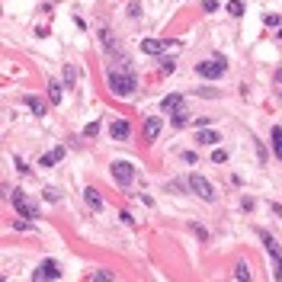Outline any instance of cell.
<instances>
[{"mask_svg":"<svg viewBox=\"0 0 282 282\" xmlns=\"http://www.w3.org/2000/svg\"><path fill=\"white\" fill-rule=\"evenodd\" d=\"M112 180H116L122 189L131 186V180H135V167H131L128 161H116V164H112Z\"/></svg>","mask_w":282,"mask_h":282,"instance_id":"obj_4","label":"cell"},{"mask_svg":"<svg viewBox=\"0 0 282 282\" xmlns=\"http://www.w3.org/2000/svg\"><path fill=\"white\" fill-rule=\"evenodd\" d=\"M228 13H231V16H244V4H241V0H231V4H228Z\"/></svg>","mask_w":282,"mask_h":282,"instance_id":"obj_21","label":"cell"},{"mask_svg":"<svg viewBox=\"0 0 282 282\" xmlns=\"http://www.w3.org/2000/svg\"><path fill=\"white\" fill-rule=\"evenodd\" d=\"M192 125H196V128H205V125H208V116H202V119H192Z\"/></svg>","mask_w":282,"mask_h":282,"instance_id":"obj_31","label":"cell"},{"mask_svg":"<svg viewBox=\"0 0 282 282\" xmlns=\"http://www.w3.org/2000/svg\"><path fill=\"white\" fill-rule=\"evenodd\" d=\"M32 282H55V279L48 276V269H45V266H39V269L32 272Z\"/></svg>","mask_w":282,"mask_h":282,"instance_id":"obj_19","label":"cell"},{"mask_svg":"<svg viewBox=\"0 0 282 282\" xmlns=\"http://www.w3.org/2000/svg\"><path fill=\"white\" fill-rule=\"evenodd\" d=\"M234 276H237V282H253L250 266H247V263H237V266H234Z\"/></svg>","mask_w":282,"mask_h":282,"instance_id":"obj_16","label":"cell"},{"mask_svg":"<svg viewBox=\"0 0 282 282\" xmlns=\"http://www.w3.org/2000/svg\"><path fill=\"white\" fill-rule=\"evenodd\" d=\"M93 282H112V272H109V269H96Z\"/></svg>","mask_w":282,"mask_h":282,"instance_id":"obj_23","label":"cell"},{"mask_svg":"<svg viewBox=\"0 0 282 282\" xmlns=\"http://www.w3.org/2000/svg\"><path fill=\"white\" fill-rule=\"evenodd\" d=\"M84 135L87 138H96V135H100V122H90V125L84 128Z\"/></svg>","mask_w":282,"mask_h":282,"instance_id":"obj_24","label":"cell"},{"mask_svg":"<svg viewBox=\"0 0 282 282\" xmlns=\"http://www.w3.org/2000/svg\"><path fill=\"white\" fill-rule=\"evenodd\" d=\"M157 135H161V119H157V116H148V119H145V138L154 141Z\"/></svg>","mask_w":282,"mask_h":282,"instance_id":"obj_8","label":"cell"},{"mask_svg":"<svg viewBox=\"0 0 282 282\" xmlns=\"http://www.w3.org/2000/svg\"><path fill=\"white\" fill-rule=\"evenodd\" d=\"M189 122H192V119H189V112H183V109L170 112V125H173V128H186Z\"/></svg>","mask_w":282,"mask_h":282,"instance_id":"obj_11","label":"cell"},{"mask_svg":"<svg viewBox=\"0 0 282 282\" xmlns=\"http://www.w3.org/2000/svg\"><path fill=\"white\" fill-rule=\"evenodd\" d=\"M212 161H215V164H225V161H228V151H222V148H215V154H212Z\"/></svg>","mask_w":282,"mask_h":282,"instance_id":"obj_26","label":"cell"},{"mask_svg":"<svg viewBox=\"0 0 282 282\" xmlns=\"http://www.w3.org/2000/svg\"><path fill=\"white\" fill-rule=\"evenodd\" d=\"M42 196H45V202H58V199H61V196H58V189H45Z\"/></svg>","mask_w":282,"mask_h":282,"instance_id":"obj_28","label":"cell"},{"mask_svg":"<svg viewBox=\"0 0 282 282\" xmlns=\"http://www.w3.org/2000/svg\"><path fill=\"white\" fill-rule=\"evenodd\" d=\"M241 208H244V212H250V208H253V199H250V196H244V202H241Z\"/></svg>","mask_w":282,"mask_h":282,"instance_id":"obj_32","label":"cell"},{"mask_svg":"<svg viewBox=\"0 0 282 282\" xmlns=\"http://www.w3.org/2000/svg\"><path fill=\"white\" fill-rule=\"evenodd\" d=\"M16 170H20L23 176H29V167H26V164H23V157H16Z\"/></svg>","mask_w":282,"mask_h":282,"instance_id":"obj_29","label":"cell"},{"mask_svg":"<svg viewBox=\"0 0 282 282\" xmlns=\"http://www.w3.org/2000/svg\"><path fill=\"white\" fill-rule=\"evenodd\" d=\"M23 103L29 106V109L35 112V116H45V103H42L39 96H23Z\"/></svg>","mask_w":282,"mask_h":282,"instance_id":"obj_14","label":"cell"},{"mask_svg":"<svg viewBox=\"0 0 282 282\" xmlns=\"http://www.w3.org/2000/svg\"><path fill=\"white\" fill-rule=\"evenodd\" d=\"M202 7H205V13H215V10H218V4H215V0H205Z\"/></svg>","mask_w":282,"mask_h":282,"instance_id":"obj_30","label":"cell"},{"mask_svg":"<svg viewBox=\"0 0 282 282\" xmlns=\"http://www.w3.org/2000/svg\"><path fill=\"white\" fill-rule=\"evenodd\" d=\"M74 81H77V74H74V67L67 64V67H64V84H67V87H74Z\"/></svg>","mask_w":282,"mask_h":282,"instance_id":"obj_25","label":"cell"},{"mask_svg":"<svg viewBox=\"0 0 282 282\" xmlns=\"http://www.w3.org/2000/svg\"><path fill=\"white\" fill-rule=\"evenodd\" d=\"M272 154L282 161V128H279V125L272 128Z\"/></svg>","mask_w":282,"mask_h":282,"instance_id":"obj_17","label":"cell"},{"mask_svg":"<svg viewBox=\"0 0 282 282\" xmlns=\"http://www.w3.org/2000/svg\"><path fill=\"white\" fill-rule=\"evenodd\" d=\"M167 45H170V39H145L141 42V51H145V55H161Z\"/></svg>","mask_w":282,"mask_h":282,"instance_id":"obj_7","label":"cell"},{"mask_svg":"<svg viewBox=\"0 0 282 282\" xmlns=\"http://www.w3.org/2000/svg\"><path fill=\"white\" fill-rule=\"evenodd\" d=\"M279 96H282V90H279Z\"/></svg>","mask_w":282,"mask_h":282,"instance_id":"obj_34","label":"cell"},{"mask_svg":"<svg viewBox=\"0 0 282 282\" xmlns=\"http://www.w3.org/2000/svg\"><path fill=\"white\" fill-rule=\"evenodd\" d=\"M42 266L48 269V276H51V279H58V276H61V266H58L55 260H45V263H42Z\"/></svg>","mask_w":282,"mask_h":282,"instance_id":"obj_20","label":"cell"},{"mask_svg":"<svg viewBox=\"0 0 282 282\" xmlns=\"http://www.w3.org/2000/svg\"><path fill=\"white\" fill-rule=\"evenodd\" d=\"M48 100L51 103H61V84L58 81H48Z\"/></svg>","mask_w":282,"mask_h":282,"instance_id":"obj_18","label":"cell"},{"mask_svg":"<svg viewBox=\"0 0 282 282\" xmlns=\"http://www.w3.org/2000/svg\"><path fill=\"white\" fill-rule=\"evenodd\" d=\"M109 90L116 96H131V93H135V74H131V67L109 70Z\"/></svg>","mask_w":282,"mask_h":282,"instance_id":"obj_1","label":"cell"},{"mask_svg":"<svg viewBox=\"0 0 282 282\" xmlns=\"http://www.w3.org/2000/svg\"><path fill=\"white\" fill-rule=\"evenodd\" d=\"M272 276H276V282H282V266H272Z\"/></svg>","mask_w":282,"mask_h":282,"instance_id":"obj_33","label":"cell"},{"mask_svg":"<svg viewBox=\"0 0 282 282\" xmlns=\"http://www.w3.org/2000/svg\"><path fill=\"white\" fill-rule=\"evenodd\" d=\"M260 241H263V247H266V253H269V257H272V266H282V250H279V244L276 241H272V234L269 231H263V228H260Z\"/></svg>","mask_w":282,"mask_h":282,"instance_id":"obj_6","label":"cell"},{"mask_svg":"<svg viewBox=\"0 0 282 282\" xmlns=\"http://www.w3.org/2000/svg\"><path fill=\"white\" fill-rule=\"evenodd\" d=\"M164 109H167V112H176V109H183V96H180V93H170V96H164Z\"/></svg>","mask_w":282,"mask_h":282,"instance_id":"obj_12","label":"cell"},{"mask_svg":"<svg viewBox=\"0 0 282 282\" xmlns=\"http://www.w3.org/2000/svg\"><path fill=\"white\" fill-rule=\"evenodd\" d=\"M228 64L222 58H212V61H202V64H196V74L205 77V81H218V77H225Z\"/></svg>","mask_w":282,"mask_h":282,"instance_id":"obj_2","label":"cell"},{"mask_svg":"<svg viewBox=\"0 0 282 282\" xmlns=\"http://www.w3.org/2000/svg\"><path fill=\"white\" fill-rule=\"evenodd\" d=\"M196 141H202V145H218L222 135H218V131H212V128H199V138H196Z\"/></svg>","mask_w":282,"mask_h":282,"instance_id":"obj_13","label":"cell"},{"mask_svg":"<svg viewBox=\"0 0 282 282\" xmlns=\"http://www.w3.org/2000/svg\"><path fill=\"white\" fill-rule=\"evenodd\" d=\"M10 199H13V208L16 212H20V215L23 218H39V208H35L32 205V199L29 196H26V192L20 189V192H10Z\"/></svg>","mask_w":282,"mask_h":282,"instance_id":"obj_3","label":"cell"},{"mask_svg":"<svg viewBox=\"0 0 282 282\" xmlns=\"http://www.w3.org/2000/svg\"><path fill=\"white\" fill-rule=\"evenodd\" d=\"M109 135H112V138H116V141H125V138L131 135V125H128V122H122V119H119V122H112V128H109Z\"/></svg>","mask_w":282,"mask_h":282,"instance_id":"obj_9","label":"cell"},{"mask_svg":"<svg viewBox=\"0 0 282 282\" xmlns=\"http://www.w3.org/2000/svg\"><path fill=\"white\" fill-rule=\"evenodd\" d=\"M173 67H176L173 58H164V61H161V74H173Z\"/></svg>","mask_w":282,"mask_h":282,"instance_id":"obj_22","label":"cell"},{"mask_svg":"<svg viewBox=\"0 0 282 282\" xmlns=\"http://www.w3.org/2000/svg\"><path fill=\"white\" fill-rule=\"evenodd\" d=\"M84 202H87V205H90L93 212H103V199H100V192H96L93 186H87V189H84Z\"/></svg>","mask_w":282,"mask_h":282,"instance_id":"obj_10","label":"cell"},{"mask_svg":"<svg viewBox=\"0 0 282 282\" xmlns=\"http://www.w3.org/2000/svg\"><path fill=\"white\" fill-rule=\"evenodd\" d=\"M189 189L196 192V196H202L205 202H215V189H212V183H208L202 173H192V176H189Z\"/></svg>","mask_w":282,"mask_h":282,"instance_id":"obj_5","label":"cell"},{"mask_svg":"<svg viewBox=\"0 0 282 282\" xmlns=\"http://www.w3.org/2000/svg\"><path fill=\"white\" fill-rule=\"evenodd\" d=\"M61 157H64V148H55V151H48L45 157H42V167H51V164H58Z\"/></svg>","mask_w":282,"mask_h":282,"instance_id":"obj_15","label":"cell"},{"mask_svg":"<svg viewBox=\"0 0 282 282\" xmlns=\"http://www.w3.org/2000/svg\"><path fill=\"white\" fill-rule=\"evenodd\" d=\"M192 228V234H196V237H202V241H205V237H208V231H205V228H202V225H189Z\"/></svg>","mask_w":282,"mask_h":282,"instance_id":"obj_27","label":"cell"}]
</instances>
